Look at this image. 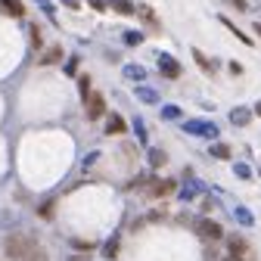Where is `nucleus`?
I'll use <instances>...</instances> for the list:
<instances>
[{"mask_svg":"<svg viewBox=\"0 0 261 261\" xmlns=\"http://www.w3.org/2000/svg\"><path fill=\"white\" fill-rule=\"evenodd\" d=\"M4 252L13 261H47V249H41V243L28 233H10L4 240Z\"/></svg>","mask_w":261,"mask_h":261,"instance_id":"nucleus-1","label":"nucleus"},{"mask_svg":"<svg viewBox=\"0 0 261 261\" xmlns=\"http://www.w3.org/2000/svg\"><path fill=\"white\" fill-rule=\"evenodd\" d=\"M84 115H87V121H100L106 115V96L100 90H90L84 96Z\"/></svg>","mask_w":261,"mask_h":261,"instance_id":"nucleus-2","label":"nucleus"},{"mask_svg":"<svg viewBox=\"0 0 261 261\" xmlns=\"http://www.w3.org/2000/svg\"><path fill=\"white\" fill-rule=\"evenodd\" d=\"M193 227H196V233H199L202 240H212V243L224 237V227H221L215 218H199V221H196Z\"/></svg>","mask_w":261,"mask_h":261,"instance_id":"nucleus-3","label":"nucleus"},{"mask_svg":"<svg viewBox=\"0 0 261 261\" xmlns=\"http://www.w3.org/2000/svg\"><path fill=\"white\" fill-rule=\"evenodd\" d=\"M159 72L165 75L168 81H177V78L184 75V69H180V62H177L174 56H168V53H162V56H159Z\"/></svg>","mask_w":261,"mask_h":261,"instance_id":"nucleus-4","label":"nucleus"},{"mask_svg":"<svg viewBox=\"0 0 261 261\" xmlns=\"http://www.w3.org/2000/svg\"><path fill=\"white\" fill-rule=\"evenodd\" d=\"M174 190H177L174 180H152V187L146 190V196H149V199H168Z\"/></svg>","mask_w":261,"mask_h":261,"instance_id":"nucleus-5","label":"nucleus"},{"mask_svg":"<svg viewBox=\"0 0 261 261\" xmlns=\"http://www.w3.org/2000/svg\"><path fill=\"white\" fill-rule=\"evenodd\" d=\"M0 13L13 16V19H22L25 16V4H22V0H0Z\"/></svg>","mask_w":261,"mask_h":261,"instance_id":"nucleus-6","label":"nucleus"},{"mask_svg":"<svg viewBox=\"0 0 261 261\" xmlns=\"http://www.w3.org/2000/svg\"><path fill=\"white\" fill-rule=\"evenodd\" d=\"M56 62H62V47H59V44L47 47V50L38 56V65H56Z\"/></svg>","mask_w":261,"mask_h":261,"instance_id":"nucleus-7","label":"nucleus"},{"mask_svg":"<svg viewBox=\"0 0 261 261\" xmlns=\"http://www.w3.org/2000/svg\"><path fill=\"white\" fill-rule=\"evenodd\" d=\"M124 130H127V124H124V118H121L118 112H112V115L106 118V134H109V137H112V134L118 137V134H124Z\"/></svg>","mask_w":261,"mask_h":261,"instance_id":"nucleus-8","label":"nucleus"},{"mask_svg":"<svg viewBox=\"0 0 261 261\" xmlns=\"http://www.w3.org/2000/svg\"><path fill=\"white\" fill-rule=\"evenodd\" d=\"M227 252H230V255H246L249 252V243L243 240V237H237V233H230V237H227Z\"/></svg>","mask_w":261,"mask_h":261,"instance_id":"nucleus-9","label":"nucleus"},{"mask_svg":"<svg viewBox=\"0 0 261 261\" xmlns=\"http://www.w3.org/2000/svg\"><path fill=\"white\" fill-rule=\"evenodd\" d=\"M134 16H140V19L146 22V28H162V25H159V16H155V10H152V7H146V4H140Z\"/></svg>","mask_w":261,"mask_h":261,"instance_id":"nucleus-10","label":"nucleus"},{"mask_svg":"<svg viewBox=\"0 0 261 261\" xmlns=\"http://www.w3.org/2000/svg\"><path fill=\"white\" fill-rule=\"evenodd\" d=\"M106 4H109L118 16H134V13H137V4H130V0H106Z\"/></svg>","mask_w":261,"mask_h":261,"instance_id":"nucleus-11","label":"nucleus"},{"mask_svg":"<svg viewBox=\"0 0 261 261\" xmlns=\"http://www.w3.org/2000/svg\"><path fill=\"white\" fill-rule=\"evenodd\" d=\"M218 22H221V25H224V28H227V31H230V35H237V38H240V41H243V44H249V47H252V38H249V35H246V31H243V28H237V25H233V22H230V19H227V16H218Z\"/></svg>","mask_w":261,"mask_h":261,"instance_id":"nucleus-12","label":"nucleus"},{"mask_svg":"<svg viewBox=\"0 0 261 261\" xmlns=\"http://www.w3.org/2000/svg\"><path fill=\"white\" fill-rule=\"evenodd\" d=\"M180 127L190 130V134H212V137H215V127H208L205 121H184Z\"/></svg>","mask_w":261,"mask_h":261,"instance_id":"nucleus-13","label":"nucleus"},{"mask_svg":"<svg viewBox=\"0 0 261 261\" xmlns=\"http://www.w3.org/2000/svg\"><path fill=\"white\" fill-rule=\"evenodd\" d=\"M193 59H196V65H199V69H202L205 75H215V62H212L202 50H193Z\"/></svg>","mask_w":261,"mask_h":261,"instance_id":"nucleus-14","label":"nucleus"},{"mask_svg":"<svg viewBox=\"0 0 261 261\" xmlns=\"http://www.w3.org/2000/svg\"><path fill=\"white\" fill-rule=\"evenodd\" d=\"M230 121H233L237 127H246V124L252 121V112H249V109H233V112H230Z\"/></svg>","mask_w":261,"mask_h":261,"instance_id":"nucleus-15","label":"nucleus"},{"mask_svg":"<svg viewBox=\"0 0 261 261\" xmlns=\"http://www.w3.org/2000/svg\"><path fill=\"white\" fill-rule=\"evenodd\" d=\"M124 78H130V81H143V78H146V69H143V65H124Z\"/></svg>","mask_w":261,"mask_h":261,"instance_id":"nucleus-16","label":"nucleus"},{"mask_svg":"<svg viewBox=\"0 0 261 261\" xmlns=\"http://www.w3.org/2000/svg\"><path fill=\"white\" fill-rule=\"evenodd\" d=\"M208 152H212L215 159H224V162H227V159H233V152H230V146H227V143H215Z\"/></svg>","mask_w":261,"mask_h":261,"instance_id":"nucleus-17","label":"nucleus"},{"mask_svg":"<svg viewBox=\"0 0 261 261\" xmlns=\"http://www.w3.org/2000/svg\"><path fill=\"white\" fill-rule=\"evenodd\" d=\"M28 35H31V47L41 50V44H44V31H41V25H31V28H28Z\"/></svg>","mask_w":261,"mask_h":261,"instance_id":"nucleus-18","label":"nucleus"},{"mask_svg":"<svg viewBox=\"0 0 261 261\" xmlns=\"http://www.w3.org/2000/svg\"><path fill=\"white\" fill-rule=\"evenodd\" d=\"M103 255H106V258H118V237H109V240H106Z\"/></svg>","mask_w":261,"mask_h":261,"instance_id":"nucleus-19","label":"nucleus"},{"mask_svg":"<svg viewBox=\"0 0 261 261\" xmlns=\"http://www.w3.org/2000/svg\"><path fill=\"white\" fill-rule=\"evenodd\" d=\"M124 44H127V47L143 44V31H124Z\"/></svg>","mask_w":261,"mask_h":261,"instance_id":"nucleus-20","label":"nucleus"},{"mask_svg":"<svg viewBox=\"0 0 261 261\" xmlns=\"http://www.w3.org/2000/svg\"><path fill=\"white\" fill-rule=\"evenodd\" d=\"M149 162H152V168H159V165H165V162H168V155L159 152V149H152V152H149Z\"/></svg>","mask_w":261,"mask_h":261,"instance_id":"nucleus-21","label":"nucleus"},{"mask_svg":"<svg viewBox=\"0 0 261 261\" xmlns=\"http://www.w3.org/2000/svg\"><path fill=\"white\" fill-rule=\"evenodd\" d=\"M87 7H90V10H96V13L109 10V4H106V0H87Z\"/></svg>","mask_w":261,"mask_h":261,"instance_id":"nucleus-22","label":"nucleus"},{"mask_svg":"<svg viewBox=\"0 0 261 261\" xmlns=\"http://www.w3.org/2000/svg\"><path fill=\"white\" fill-rule=\"evenodd\" d=\"M78 87H81V96H87V93H90V75H81Z\"/></svg>","mask_w":261,"mask_h":261,"instance_id":"nucleus-23","label":"nucleus"},{"mask_svg":"<svg viewBox=\"0 0 261 261\" xmlns=\"http://www.w3.org/2000/svg\"><path fill=\"white\" fill-rule=\"evenodd\" d=\"M227 4H230L237 13H246V10H249V4H246V0H227Z\"/></svg>","mask_w":261,"mask_h":261,"instance_id":"nucleus-24","label":"nucleus"},{"mask_svg":"<svg viewBox=\"0 0 261 261\" xmlns=\"http://www.w3.org/2000/svg\"><path fill=\"white\" fill-rule=\"evenodd\" d=\"M237 174H240V180H249V177H252L249 165H243V162H240V165H237Z\"/></svg>","mask_w":261,"mask_h":261,"instance_id":"nucleus-25","label":"nucleus"},{"mask_svg":"<svg viewBox=\"0 0 261 261\" xmlns=\"http://www.w3.org/2000/svg\"><path fill=\"white\" fill-rule=\"evenodd\" d=\"M140 100H143V103H155V100H159V96H155L152 90H140Z\"/></svg>","mask_w":261,"mask_h":261,"instance_id":"nucleus-26","label":"nucleus"},{"mask_svg":"<svg viewBox=\"0 0 261 261\" xmlns=\"http://www.w3.org/2000/svg\"><path fill=\"white\" fill-rule=\"evenodd\" d=\"M237 218H240V221H243V224H246V227H249V224H252V215H249V212H246V208H237Z\"/></svg>","mask_w":261,"mask_h":261,"instance_id":"nucleus-27","label":"nucleus"},{"mask_svg":"<svg viewBox=\"0 0 261 261\" xmlns=\"http://www.w3.org/2000/svg\"><path fill=\"white\" fill-rule=\"evenodd\" d=\"M38 7H41L47 16H53V7H50V0H38Z\"/></svg>","mask_w":261,"mask_h":261,"instance_id":"nucleus-28","label":"nucleus"},{"mask_svg":"<svg viewBox=\"0 0 261 261\" xmlns=\"http://www.w3.org/2000/svg\"><path fill=\"white\" fill-rule=\"evenodd\" d=\"M227 69H230V75H243V65H240V62H230Z\"/></svg>","mask_w":261,"mask_h":261,"instance_id":"nucleus-29","label":"nucleus"},{"mask_svg":"<svg viewBox=\"0 0 261 261\" xmlns=\"http://www.w3.org/2000/svg\"><path fill=\"white\" fill-rule=\"evenodd\" d=\"M62 7H69V10H81L78 0H62Z\"/></svg>","mask_w":261,"mask_h":261,"instance_id":"nucleus-30","label":"nucleus"},{"mask_svg":"<svg viewBox=\"0 0 261 261\" xmlns=\"http://www.w3.org/2000/svg\"><path fill=\"white\" fill-rule=\"evenodd\" d=\"M162 115H165V118H177V115H180V112H177V109H174V106H168V109H165V112H162Z\"/></svg>","mask_w":261,"mask_h":261,"instance_id":"nucleus-31","label":"nucleus"},{"mask_svg":"<svg viewBox=\"0 0 261 261\" xmlns=\"http://www.w3.org/2000/svg\"><path fill=\"white\" fill-rule=\"evenodd\" d=\"M69 261H90V252H87V255L81 252V255H75V258H69Z\"/></svg>","mask_w":261,"mask_h":261,"instance_id":"nucleus-32","label":"nucleus"},{"mask_svg":"<svg viewBox=\"0 0 261 261\" xmlns=\"http://www.w3.org/2000/svg\"><path fill=\"white\" fill-rule=\"evenodd\" d=\"M227 261H243V258H240V255H230V258H227Z\"/></svg>","mask_w":261,"mask_h":261,"instance_id":"nucleus-33","label":"nucleus"},{"mask_svg":"<svg viewBox=\"0 0 261 261\" xmlns=\"http://www.w3.org/2000/svg\"><path fill=\"white\" fill-rule=\"evenodd\" d=\"M255 31H258V35H261V19H258V22H255Z\"/></svg>","mask_w":261,"mask_h":261,"instance_id":"nucleus-34","label":"nucleus"},{"mask_svg":"<svg viewBox=\"0 0 261 261\" xmlns=\"http://www.w3.org/2000/svg\"><path fill=\"white\" fill-rule=\"evenodd\" d=\"M255 115H261V103H255Z\"/></svg>","mask_w":261,"mask_h":261,"instance_id":"nucleus-35","label":"nucleus"}]
</instances>
